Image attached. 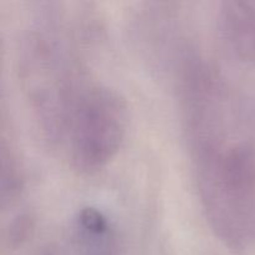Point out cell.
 Instances as JSON below:
<instances>
[{"mask_svg": "<svg viewBox=\"0 0 255 255\" xmlns=\"http://www.w3.org/2000/svg\"><path fill=\"white\" fill-rule=\"evenodd\" d=\"M77 15L50 4L29 22L20 47V76L45 141L76 172L109 166L126 138L128 107L87 65Z\"/></svg>", "mask_w": 255, "mask_h": 255, "instance_id": "1", "label": "cell"}, {"mask_svg": "<svg viewBox=\"0 0 255 255\" xmlns=\"http://www.w3.org/2000/svg\"><path fill=\"white\" fill-rule=\"evenodd\" d=\"M176 91L202 209L227 247L255 238V127L233 82L193 49L177 59Z\"/></svg>", "mask_w": 255, "mask_h": 255, "instance_id": "2", "label": "cell"}, {"mask_svg": "<svg viewBox=\"0 0 255 255\" xmlns=\"http://www.w3.org/2000/svg\"><path fill=\"white\" fill-rule=\"evenodd\" d=\"M218 27L232 55L255 66V1H226L218 10Z\"/></svg>", "mask_w": 255, "mask_h": 255, "instance_id": "3", "label": "cell"}]
</instances>
